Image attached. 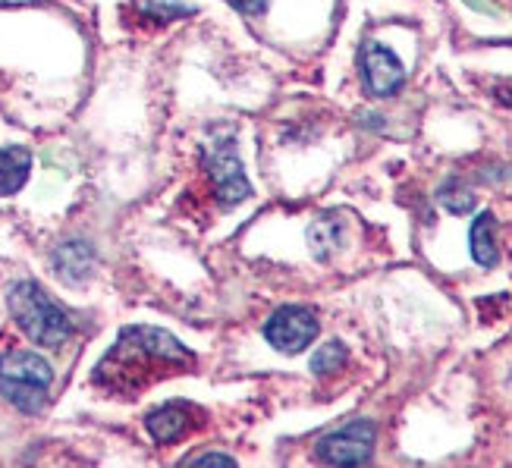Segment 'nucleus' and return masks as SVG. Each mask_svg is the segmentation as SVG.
Masks as SVG:
<instances>
[{
    "label": "nucleus",
    "instance_id": "1",
    "mask_svg": "<svg viewBox=\"0 0 512 468\" xmlns=\"http://www.w3.org/2000/svg\"><path fill=\"white\" fill-rule=\"evenodd\" d=\"M195 355L173 337V333L161 327H126L120 333V340L114 343L98 371L95 381L110 387V390H139L148 381L180 368H192Z\"/></svg>",
    "mask_w": 512,
    "mask_h": 468
},
{
    "label": "nucleus",
    "instance_id": "2",
    "mask_svg": "<svg viewBox=\"0 0 512 468\" xmlns=\"http://www.w3.org/2000/svg\"><path fill=\"white\" fill-rule=\"evenodd\" d=\"M10 315L35 346L57 349L73 337L70 315L32 280H22L10 289Z\"/></svg>",
    "mask_w": 512,
    "mask_h": 468
},
{
    "label": "nucleus",
    "instance_id": "3",
    "mask_svg": "<svg viewBox=\"0 0 512 468\" xmlns=\"http://www.w3.org/2000/svg\"><path fill=\"white\" fill-rule=\"evenodd\" d=\"M54 381L51 365L41 359L38 352L13 349L0 359V393L7 396V403L19 412L35 415L48 403V387Z\"/></svg>",
    "mask_w": 512,
    "mask_h": 468
},
{
    "label": "nucleus",
    "instance_id": "4",
    "mask_svg": "<svg viewBox=\"0 0 512 468\" xmlns=\"http://www.w3.org/2000/svg\"><path fill=\"white\" fill-rule=\"evenodd\" d=\"M318 315L305 305H283L264 324V340L283 355H299L318 340Z\"/></svg>",
    "mask_w": 512,
    "mask_h": 468
},
{
    "label": "nucleus",
    "instance_id": "5",
    "mask_svg": "<svg viewBox=\"0 0 512 468\" xmlns=\"http://www.w3.org/2000/svg\"><path fill=\"white\" fill-rule=\"evenodd\" d=\"M374 425L368 418H355L346 428L318 440V459L327 465H365L374 453Z\"/></svg>",
    "mask_w": 512,
    "mask_h": 468
},
{
    "label": "nucleus",
    "instance_id": "6",
    "mask_svg": "<svg viewBox=\"0 0 512 468\" xmlns=\"http://www.w3.org/2000/svg\"><path fill=\"white\" fill-rule=\"evenodd\" d=\"M205 167H208L211 180H214L217 198L224 205H239V202H246V198L252 195V186L246 180V170H242V161H239L233 142L211 145L208 154H205Z\"/></svg>",
    "mask_w": 512,
    "mask_h": 468
},
{
    "label": "nucleus",
    "instance_id": "7",
    "mask_svg": "<svg viewBox=\"0 0 512 468\" xmlns=\"http://www.w3.org/2000/svg\"><path fill=\"white\" fill-rule=\"evenodd\" d=\"M362 79L365 92L374 98H393L406 82V70L393 51H387L384 44L368 41L362 48Z\"/></svg>",
    "mask_w": 512,
    "mask_h": 468
},
{
    "label": "nucleus",
    "instance_id": "8",
    "mask_svg": "<svg viewBox=\"0 0 512 468\" xmlns=\"http://www.w3.org/2000/svg\"><path fill=\"white\" fill-rule=\"evenodd\" d=\"M192 418H195V409L189 403H167L145 418V428L158 443H176L192 431L195 425Z\"/></svg>",
    "mask_w": 512,
    "mask_h": 468
},
{
    "label": "nucleus",
    "instance_id": "9",
    "mask_svg": "<svg viewBox=\"0 0 512 468\" xmlns=\"http://www.w3.org/2000/svg\"><path fill=\"white\" fill-rule=\"evenodd\" d=\"M54 271L63 283H85L95 271V249L82 239L63 242L54 252Z\"/></svg>",
    "mask_w": 512,
    "mask_h": 468
},
{
    "label": "nucleus",
    "instance_id": "10",
    "mask_svg": "<svg viewBox=\"0 0 512 468\" xmlns=\"http://www.w3.org/2000/svg\"><path fill=\"white\" fill-rule=\"evenodd\" d=\"M32 170V151L22 145L0 148V198L16 195L29 180Z\"/></svg>",
    "mask_w": 512,
    "mask_h": 468
},
{
    "label": "nucleus",
    "instance_id": "11",
    "mask_svg": "<svg viewBox=\"0 0 512 468\" xmlns=\"http://www.w3.org/2000/svg\"><path fill=\"white\" fill-rule=\"evenodd\" d=\"M469 242H472V258L481 267H494L497 264V258H500V252H497V217L491 211H484V214L475 217Z\"/></svg>",
    "mask_w": 512,
    "mask_h": 468
},
{
    "label": "nucleus",
    "instance_id": "12",
    "mask_svg": "<svg viewBox=\"0 0 512 468\" xmlns=\"http://www.w3.org/2000/svg\"><path fill=\"white\" fill-rule=\"evenodd\" d=\"M308 245L318 261H330V255L343 245V220L340 217H318L308 227Z\"/></svg>",
    "mask_w": 512,
    "mask_h": 468
},
{
    "label": "nucleus",
    "instance_id": "13",
    "mask_svg": "<svg viewBox=\"0 0 512 468\" xmlns=\"http://www.w3.org/2000/svg\"><path fill=\"white\" fill-rule=\"evenodd\" d=\"M437 198H440V205L447 208V211H453V214H469L475 208V195H472V189L465 186L462 180L443 183Z\"/></svg>",
    "mask_w": 512,
    "mask_h": 468
},
{
    "label": "nucleus",
    "instance_id": "14",
    "mask_svg": "<svg viewBox=\"0 0 512 468\" xmlns=\"http://www.w3.org/2000/svg\"><path fill=\"white\" fill-rule=\"evenodd\" d=\"M343 365H346V346L343 343H327L315 352V359H311V371L321 374V377L343 371Z\"/></svg>",
    "mask_w": 512,
    "mask_h": 468
},
{
    "label": "nucleus",
    "instance_id": "15",
    "mask_svg": "<svg viewBox=\"0 0 512 468\" xmlns=\"http://www.w3.org/2000/svg\"><path fill=\"white\" fill-rule=\"evenodd\" d=\"M230 4L246 16H261L267 10V0H230Z\"/></svg>",
    "mask_w": 512,
    "mask_h": 468
},
{
    "label": "nucleus",
    "instance_id": "16",
    "mask_svg": "<svg viewBox=\"0 0 512 468\" xmlns=\"http://www.w3.org/2000/svg\"><path fill=\"white\" fill-rule=\"evenodd\" d=\"M189 465H233V459L230 456H220V453H208V456L189 459Z\"/></svg>",
    "mask_w": 512,
    "mask_h": 468
},
{
    "label": "nucleus",
    "instance_id": "17",
    "mask_svg": "<svg viewBox=\"0 0 512 468\" xmlns=\"http://www.w3.org/2000/svg\"><path fill=\"white\" fill-rule=\"evenodd\" d=\"M472 10H478V13H487V16H497V7L491 4V0H465Z\"/></svg>",
    "mask_w": 512,
    "mask_h": 468
},
{
    "label": "nucleus",
    "instance_id": "18",
    "mask_svg": "<svg viewBox=\"0 0 512 468\" xmlns=\"http://www.w3.org/2000/svg\"><path fill=\"white\" fill-rule=\"evenodd\" d=\"M500 98L512 107V88H503V92H500Z\"/></svg>",
    "mask_w": 512,
    "mask_h": 468
}]
</instances>
